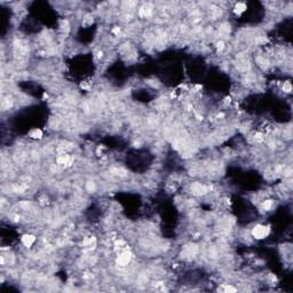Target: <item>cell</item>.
<instances>
[{"label": "cell", "instance_id": "11", "mask_svg": "<svg viewBox=\"0 0 293 293\" xmlns=\"http://www.w3.org/2000/svg\"><path fill=\"white\" fill-rule=\"evenodd\" d=\"M223 41H220V43H218V49H222L223 48Z\"/></svg>", "mask_w": 293, "mask_h": 293}, {"label": "cell", "instance_id": "8", "mask_svg": "<svg viewBox=\"0 0 293 293\" xmlns=\"http://www.w3.org/2000/svg\"><path fill=\"white\" fill-rule=\"evenodd\" d=\"M283 89H284L285 93H291L292 92V85H291V83H284V86H283Z\"/></svg>", "mask_w": 293, "mask_h": 293}, {"label": "cell", "instance_id": "3", "mask_svg": "<svg viewBox=\"0 0 293 293\" xmlns=\"http://www.w3.org/2000/svg\"><path fill=\"white\" fill-rule=\"evenodd\" d=\"M36 242V237L33 235H30V234H25L22 236V244L26 247H31L32 245L35 244Z\"/></svg>", "mask_w": 293, "mask_h": 293}, {"label": "cell", "instance_id": "10", "mask_svg": "<svg viewBox=\"0 0 293 293\" xmlns=\"http://www.w3.org/2000/svg\"><path fill=\"white\" fill-rule=\"evenodd\" d=\"M224 292H236V289L235 287H231V286H228V285H224Z\"/></svg>", "mask_w": 293, "mask_h": 293}, {"label": "cell", "instance_id": "6", "mask_svg": "<svg viewBox=\"0 0 293 293\" xmlns=\"http://www.w3.org/2000/svg\"><path fill=\"white\" fill-rule=\"evenodd\" d=\"M43 132L40 131L39 128H35L30 132V137L31 139H35V140H40L43 137Z\"/></svg>", "mask_w": 293, "mask_h": 293}, {"label": "cell", "instance_id": "1", "mask_svg": "<svg viewBox=\"0 0 293 293\" xmlns=\"http://www.w3.org/2000/svg\"><path fill=\"white\" fill-rule=\"evenodd\" d=\"M270 232V228L268 226H263V224H257L255 227L252 229V236L257 239H263L269 235Z\"/></svg>", "mask_w": 293, "mask_h": 293}, {"label": "cell", "instance_id": "7", "mask_svg": "<svg viewBox=\"0 0 293 293\" xmlns=\"http://www.w3.org/2000/svg\"><path fill=\"white\" fill-rule=\"evenodd\" d=\"M57 163L61 164V165H66V166H69L71 163H72V159H71L69 156H62V157L57 158Z\"/></svg>", "mask_w": 293, "mask_h": 293}, {"label": "cell", "instance_id": "9", "mask_svg": "<svg viewBox=\"0 0 293 293\" xmlns=\"http://www.w3.org/2000/svg\"><path fill=\"white\" fill-rule=\"evenodd\" d=\"M271 205H272V201H265L262 203V208L263 210H269L271 207Z\"/></svg>", "mask_w": 293, "mask_h": 293}, {"label": "cell", "instance_id": "5", "mask_svg": "<svg viewBox=\"0 0 293 293\" xmlns=\"http://www.w3.org/2000/svg\"><path fill=\"white\" fill-rule=\"evenodd\" d=\"M246 10V5L244 2H238V4L235 5L234 7V13L237 14V15H241Z\"/></svg>", "mask_w": 293, "mask_h": 293}, {"label": "cell", "instance_id": "4", "mask_svg": "<svg viewBox=\"0 0 293 293\" xmlns=\"http://www.w3.org/2000/svg\"><path fill=\"white\" fill-rule=\"evenodd\" d=\"M83 244L85 247H88V249H94L95 245H96V241L94 237H88L86 239H84Z\"/></svg>", "mask_w": 293, "mask_h": 293}, {"label": "cell", "instance_id": "2", "mask_svg": "<svg viewBox=\"0 0 293 293\" xmlns=\"http://www.w3.org/2000/svg\"><path fill=\"white\" fill-rule=\"evenodd\" d=\"M132 259V253L130 252V251H122V253L119 254L118 259H117V262H118L119 266H126V265H128L130 263V261H131Z\"/></svg>", "mask_w": 293, "mask_h": 293}]
</instances>
